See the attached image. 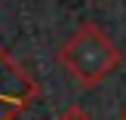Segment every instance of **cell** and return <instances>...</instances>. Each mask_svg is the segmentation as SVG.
I'll use <instances>...</instances> for the list:
<instances>
[{
  "label": "cell",
  "instance_id": "cell-2",
  "mask_svg": "<svg viewBox=\"0 0 126 120\" xmlns=\"http://www.w3.org/2000/svg\"><path fill=\"white\" fill-rule=\"evenodd\" d=\"M40 99V83L31 71L0 46V120H18Z\"/></svg>",
  "mask_w": 126,
  "mask_h": 120
},
{
  "label": "cell",
  "instance_id": "cell-3",
  "mask_svg": "<svg viewBox=\"0 0 126 120\" xmlns=\"http://www.w3.org/2000/svg\"><path fill=\"white\" fill-rule=\"evenodd\" d=\"M59 120H89V114H86V108H80V105H68L59 114Z\"/></svg>",
  "mask_w": 126,
  "mask_h": 120
},
{
  "label": "cell",
  "instance_id": "cell-1",
  "mask_svg": "<svg viewBox=\"0 0 126 120\" xmlns=\"http://www.w3.org/2000/svg\"><path fill=\"white\" fill-rule=\"evenodd\" d=\"M55 62L74 77V83L92 89L102 80L120 68L123 52L95 22H83L59 49H55Z\"/></svg>",
  "mask_w": 126,
  "mask_h": 120
},
{
  "label": "cell",
  "instance_id": "cell-4",
  "mask_svg": "<svg viewBox=\"0 0 126 120\" xmlns=\"http://www.w3.org/2000/svg\"><path fill=\"white\" fill-rule=\"evenodd\" d=\"M123 120H126V114H123Z\"/></svg>",
  "mask_w": 126,
  "mask_h": 120
}]
</instances>
